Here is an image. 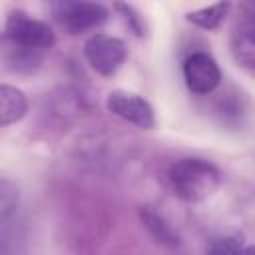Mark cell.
<instances>
[{
	"label": "cell",
	"instance_id": "6da1fadb",
	"mask_svg": "<svg viewBox=\"0 0 255 255\" xmlns=\"http://www.w3.org/2000/svg\"><path fill=\"white\" fill-rule=\"evenodd\" d=\"M167 181L181 201L199 203L217 191L221 185V171L203 157H181L169 165Z\"/></svg>",
	"mask_w": 255,
	"mask_h": 255
},
{
	"label": "cell",
	"instance_id": "7a4b0ae2",
	"mask_svg": "<svg viewBox=\"0 0 255 255\" xmlns=\"http://www.w3.org/2000/svg\"><path fill=\"white\" fill-rule=\"evenodd\" d=\"M4 38L16 46L46 52L56 44L54 30L40 18H34L26 10H10L4 22Z\"/></svg>",
	"mask_w": 255,
	"mask_h": 255
},
{
	"label": "cell",
	"instance_id": "3957f363",
	"mask_svg": "<svg viewBox=\"0 0 255 255\" xmlns=\"http://www.w3.org/2000/svg\"><path fill=\"white\" fill-rule=\"evenodd\" d=\"M50 12L68 34H84L108 22L110 10L100 2L56 0L50 2Z\"/></svg>",
	"mask_w": 255,
	"mask_h": 255
},
{
	"label": "cell",
	"instance_id": "277c9868",
	"mask_svg": "<svg viewBox=\"0 0 255 255\" xmlns=\"http://www.w3.org/2000/svg\"><path fill=\"white\" fill-rule=\"evenodd\" d=\"M84 56L90 68L100 76H114L128 58V46L122 38L110 34H92L84 44Z\"/></svg>",
	"mask_w": 255,
	"mask_h": 255
},
{
	"label": "cell",
	"instance_id": "5b68a950",
	"mask_svg": "<svg viewBox=\"0 0 255 255\" xmlns=\"http://www.w3.org/2000/svg\"><path fill=\"white\" fill-rule=\"evenodd\" d=\"M106 110L112 116L141 129H153L157 124L153 106L143 96L128 90H112L106 96Z\"/></svg>",
	"mask_w": 255,
	"mask_h": 255
},
{
	"label": "cell",
	"instance_id": "8992f818",
	"mask_svg": "<svg viewBox=\"0 0 255 255\" xmlns=\"http://www.w3.org/2000/svg\"><path fill=\"white\" fill-rule=\"evenodd\" d=\"M185 86L195 96H207L221 84V68L207 52H191L181 64Z\"/></svg>",
	"mask_w": 255,
	"mask_h": 255
},
{
	"label": "cell",
	"instance_id": "52a82bcc",
	"mask_svg": "<svg viewBox=\"0 0 255 255\" xmlns=\"http://www.w3.org/2000/svg\"><path fill=\"white\" fill-rule=\"evenodd\" d=\"M231 54L235 62L247 70L255 68V24L251 14L237 20L231 34Z\"/></svg>",
	"mask_w": 255,
	"mask_h": 255
},
{
	"label": "cell",
	"instance_id": "ba28073f",
	"mask_svg": "<svg viewBox=\"0 0 255 255\" xmlns=\"http://www.w3.org/2000/svg\"><path fill=\"white\" fill-rule=\"evenodd\" d=\"M26 114H28L26 94L12 84H0V128L18 124Z\"/></svg>",
	"mask_w": 255,
	"mask_h": 255
},
{
	"label": "cell",
	"instance_id": "9c48e42d",
	"mask_svg": "<svg viewBox=\"0 0 255 255\" xmlns=\"http://www.w3.org/2000/svg\"><path fill=\"white\" fill-rule=\"evenodd\" d=\"M2 40L6 44V66L12 72H16V74H34L42 66L44 52L16 46V44L8 42L6 38H2Z\"/></svg>",
	"mask_w": 255,
	"mask_h": 255
},
{
	"label": "cell",
	"instance_id": "30bf717a",
	"mask_svg": "<svg viewBox=\"0 0 255 255\" xmlns=\"http://www.w3.org/2000/svg\"><path fill=\"white\" fill-rule=\"evenodd\" d=\"M139 219L143 223V227L151 233V237L161 243V245H167V247H177L179 245V235L171 229V225L159 215L155 213L153 209L149 207H141L139 209Z\"/></svg>",
	"mask_w": 255,
	"mask_h": 255
},
{
	"label": "cell",
	"instance_id": "8fae6325",
	"mask_svg": "<svg viewBox=\"0 0 255 255\" xmlns=\"http://www.w3.org/2000/svg\"><path fill=\"white\" fill-rule=\"evenodd\" d=\"M229 8H231L229 2H217V4H211L205 8L191 10V12H187L185 18H187V22H191L193 26H197L201 30H215L225 20Z\"/></svg>",
	"mask_w": 255,
	"mask_h": 255
},
{
	"label": "cell",
	"instance_id": "7c38bea8",
	"mask_svg": "<svg viewBox=\"0 0 255 255\" xmlns=\"http://www.w3.org/2000/svg\"><path fill=\"white\" fill-rule=\"evenodd\" d=\"M26 235L20 221H0V255H20L24 251Z\"/></svg>",
	"mask_w": 255,
	"mask_h": 255
},
{
	"label": "cell",
	"instance_id": "4fadbf2b",
	"mask_svg": "<svg viewBox=\"0 0 255 255\" xmlns=\"http://www.w3.org/2000/svg\"><path fill=\"white\" fill-rule=\"evenodd\" d=\"M20 185L12 177L0 173V221H8L16 215L20 207Z\"/></svg>",
	"mask_w": 255,
	"mask_h": 255
},
{
	"label": "cell",
	"instance_id": "5bb4252c",
	"mask_svg": "<svg viewBox=\"0 0 255 255\" xmlns=\"http://www.w3.org/2000/svg\"><path fill=\"white\" fill-rule=\"evenodd\" d=\"M80 96H78V92L62 90V94L52 100V116H56L60 120L62 118L64 120L78 118L82 114V110H84V98H80Z\"/></svg>",
	"mask_w": 255,
	"mask_h": 255
},
{
	"label": "cell",
	"instance_id": "9a60e30c",
	"mask_svg": "<svg viewBox=\"0 0 255 255\" xmlns=\"http://www.w3.org/2000/svg\"><path fill=\"white\" fill-rule=\"evenodd\" d=\"M245 243L239 235H217L211 237L203 249V255H241Z\"/></svg>",
	"mask_w": 255,
	"mask_h": 255
},
{
	"label": "cell",
	"instance_id": "2e32d148",
	"mask_svg": "<svg viewBox=\"0 0 255 255\" xmlns=\"http://www.w3.org/2000/svg\"><path fill=\"white\" fill-rule=\"evenodd\" d=\"M114 8L118 10V12H122V16H124V20L129 24V28L133 30V34L135 36H141L143 34V20H141V16H139V12L131 6V4H114Z\"/></svg>",
	"mask_w": 255,
	"mask_h": 255
},
{
	"label": "cell",
	"instance_id": "e0dca14e",
	"mask_svg": "<svg viewBox=\"0 0 255 255\" xmlns=\"http://www.w3.org/2000/svg\"><path fill=\"white\" fill-rule=\"evenodd\" d=\"M241 255H255L253 245H245V247H243V251H241Z\"/></svg>",
	"mask_w": 255,
	"mask_h": 255
}]
</instances>
